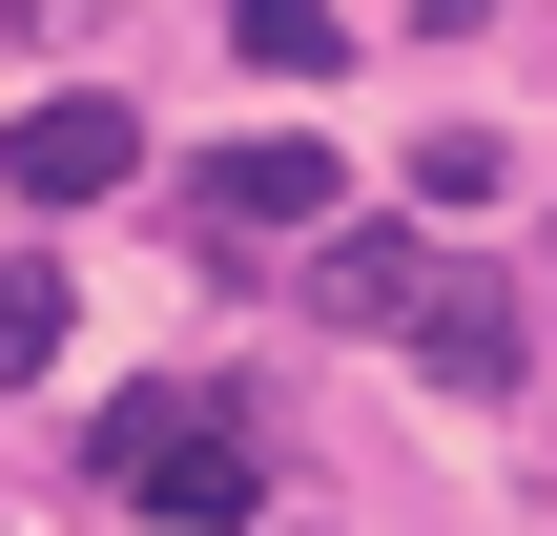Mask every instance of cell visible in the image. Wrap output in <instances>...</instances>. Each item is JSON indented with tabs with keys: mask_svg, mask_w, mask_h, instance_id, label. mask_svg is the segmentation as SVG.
I'll return each mask as SVG.
<instances>
[{
	"mask_svg": "<svg viewBox=\"0 0 557 536\" xmlns=\"http://www.w3.org/2000/svg\"><path fill=\"white\" fill-rule=\"evenodd\" d=\"M413 186H434V207H496V186H517V145H496V124H434V145H413Z\"/></svg>",
	"mask_w": 557,
	"mask_h": 536,
	"instance_id": "8",
	"label": "cell"
},
{
	"mask_svg": "<svg viewBox=\"0 0 557 536\" xmlns=\"http://www.w3.org/2000/svg\"><path fill=\"white\" fill-rule=\"evenodd\" d=\"M331 186H351V165H331V145H289V124L207 165V207H227V227H331Z\"/></svg>",
	"mask_w": 557,
	"mask_h": 536,
	"instance_id": "4",
	"label": "cell"
},
{
	"mask_svg": "<svg viewBox=\"0 0 557 536\" xmlns=\"http://www.w3.org/2000/svg\"><path fill=\"white\" fill-rule=\"evenodd\" d=\"M227 41H248L269 83H331V62H351V21H331V0H227Z\"/></svg>",
	"mask_w": 557,
	"mask_h": 536,
	"instance_id": "6",
	"label": "cell"
},
{
	"mask_svg": "<svg viewBox=\"0 0 557 536\" xmlns=\"http://www.w3.org/2000/svg\"><path fill=\"white\" fill-rule=\"evenodd\" d=\"M103 496L165 536H227L248 516V413H207V392H124L103 413Z\"/></svg>",
	"mask_w": 557,
	"mask_h": 536,
	"instance_id": "1",
	"label": "cell"
},
{
	"mask_svg": "<svg viewBox=\"0 0 557 536\" xmlns=\"http://www.w3.org/2000/svg\"><path fill=\"white\" fill-rule=\"evenodd\" d=\"M0 186H21V207H103V186H145V124H124L103 83H62V103L0 124Z\"/></svg>",
	"mask_w": 557,
	"mask_h": 536,
	"instance_id": "2",
	"label": "cell"
},
{
	"mask_svg": "<svg viewBox=\"0 0 557 536\" xmlns=\"http://www.w3.org/2000/svg\"><path fill=\"white\" fill-rule=\"evenodd\" d=\"M62 331H83V310H62V269H0V392H41V372H62Z\"/></svg>",
	"mask_w": 557,
	"mask_h": 536,
	"instance_id": "7",
	"label": "cell"
},
{
	"mask_svg": "<svg viewBox=\"0 0 557 536\" xmlns=\"http://www.w3.org/2000/svg\"><path fill=\"white\" fill-rule=\"evenodd\" d=\"M413 269H434L413 227H331V310H351V331H393V310H413Z\"/></svg>",
	"mask_w": 557,
	"mask_h": 536,
	"instance_id": "5",
	"label": "cell"
},
{
	"mask_svg": "<svg viewBox=\"0 0 557 536\" xmlns=\"http://www.w3.org/2000/svg\"><path fill=\"white\" fill-rule=\"evenodd\" d=\"M393 331H413L455 392H517V289H496V269H413V310H393Z\"/></svg>",
	"mask_w": 557,
	"mask_h": 536,
	"instance_id": "3",
	"label": "cell"
}]
</instances>
